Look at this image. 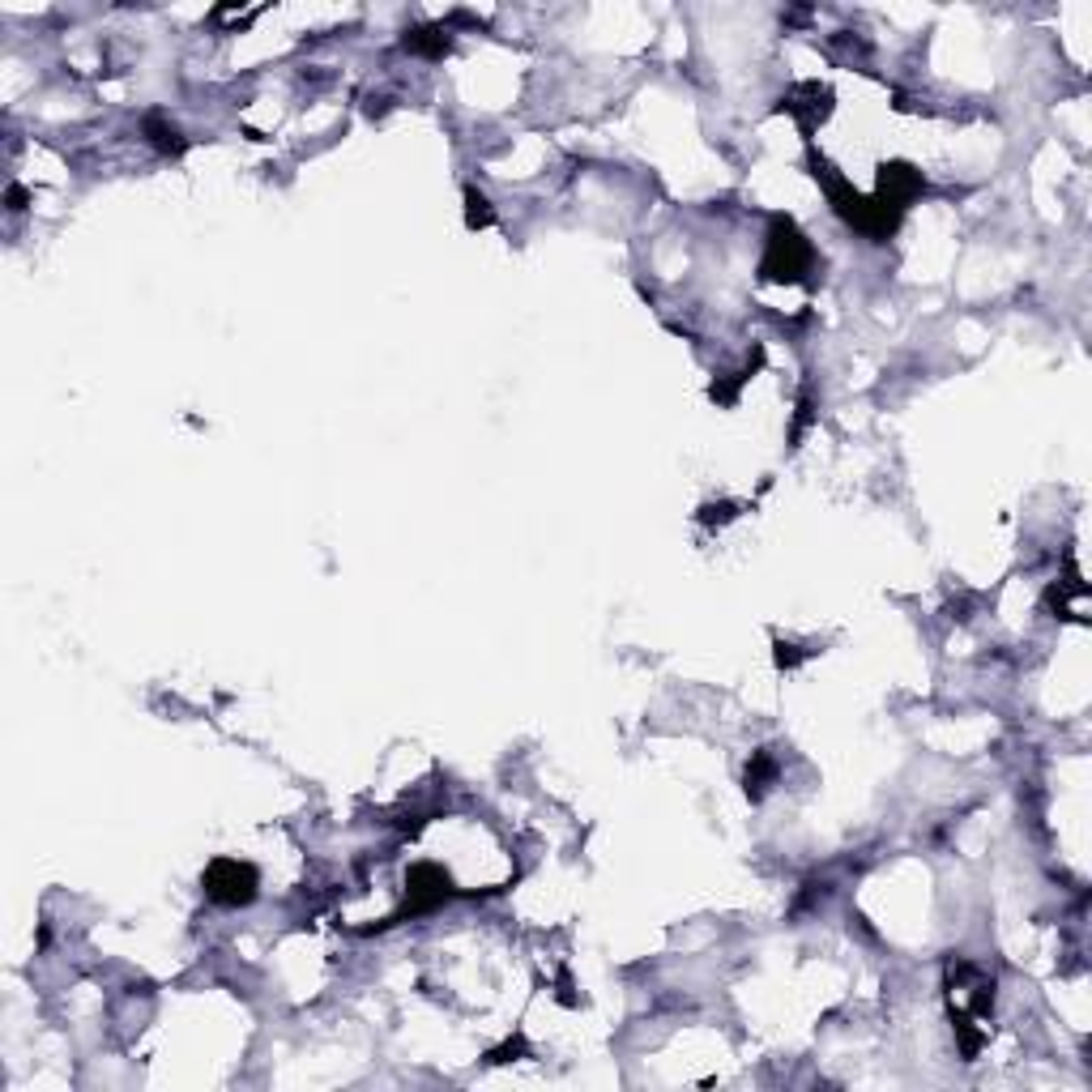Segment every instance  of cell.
I'll list each match as a JSON object with an SVG mask.
<instances>
[{
	"instance_id": "obj_1",
	"label": "cell",
	"mask_w": 1092,
	"mask_h": 1092,
	"mask_svg": "<svg viewBox=\"0 0 1092 1092\" xmlns=\"http://www.w3.org/2000/svg\"><path fill=\"white\" fill-rule=\"evenodd\" d=\"M815 175H819V180H824V188H828L832 210H837L854 231H862L866 239H888L896 227H901V214L888 210V205H879L875 197H862L858 188H849V180L832 175V167L815 163Z\"/></svg>"
},
{
	"instance_id": "obj_2",
	"label": "cell",
	"mask_w": 1092,
	"mask_h": 1092,
	"mask_svg": "<svg viewBox=\"0 0 1092 1092\" xmlns=\"http://www.w3.org/2000/svg\"><path fill=\"white\" fill-rule=\"evenodd\" d=\"M811 269H815V248H811V239L794 227V218L777 214L773 222H768L760 273H764L768 282H802Z\"/></svg>"
},
{
	"instance_id": "obj_3",
	"label": "cell",
	"mask_w": 1092,
	"mask_h": 1092,
	"mask_svg": "<svg viewBox=\"0 0 1092 1092\" xmlns=\"http://www.w3.org/2000/svg\"><path fill=\"white\" fill-rule=\"evenodd\" d=\"M201 888H205V896H210L214 905H222V909H239V905H252V901H256L261 875H256L252 862L214 858L210 866H205V875H201Z\"/></svg>"
},
{
	"instance_id": "obj_4",
	"label": "cell",
	"mask_w": 1092,
	"mask_h": 1092,
	"mask_svg": "<svg viewBox=\"0 0 1092 1092\" xmlns=\"http://www.w3.org/2000/svg\"><path fill=\"white\" fill-rule=\"evenodd\" d=\"M448 896H453V883H448L444 875V866L436 862H419V866H410V875H406V909L397 913L393 922H401L410 913H431V909H440Z\"/></svg>"
},
{
	"instance_id": "obj_5",
	"label": "cell",
	"mask_w": 1092,
	"mask_h": 1092,
	"mask_svg": "<svg viewBox=\"0 0 1092 1092\" xmlns=\"http://www.w3.org/2000/svg\"><path fill=\"white\" fill-rule=\"evenodd\" d=\"M922 188H926V180H922V171L913 167V163H888V167L879 171L875 201L888 205V210H896V214H905L909 201L922 197Z\"/></svg>"
},
{
	"instance_id": "obj_6",
	"label": "cell",
	"mask_w": 1092,
	"mask_h": 1092,
	"mask_svg": "<svg viewBox=\"0 0 1092 1092\" xmlns=\"http://www.w3.org/2000/svg\"><path fill=\"white\" fill-rule=\"evenodd\" d=\"M828 103H832V94H828L824 86L807 82V86H794L790 94H785V99H781V111H790V116H798L802 124L811 128L815 120L828 116Z\"/></svg>"
},
{
	"instance_id": "obj_7",
	"label": "cell",
	"mask_w": 1092,
	"mask_h": 1092,
	"mask_svg": "<svg viewBox=\"0 0 1092 1092\" xmlns=\"http://www.w3.org/2000/svg\"><path fill=\"white\" fill-rule=\"evenodd\" d=\"M448 30L444 26H414V30H406V39H401V47H406V52H414V56H431V60H440L444 52H448Z\"/></svg>"
},
{
	"instance_id": "obj_8",
	"label": "cell",
	"mask_w": 1092,
	"mask_h": 1092,
	"mask_svg": "<svg viewBox=\"0 0 1092 1092\" xmlns=\"http://www.w3.org/2000/svg\"><path fill=\"white\" fill-rule=\"evenodd\" d=\"M141 133L150 137V146L158 150V154H184V133L175 124H167L163 116H146V124H141Z\"/></svg>"
},
{
	"instance_id": "obj_9",
	"label": "cell",
	"mask_w": 1092,
	"mask_h": 1092,
	"mask_svg": "<svg viewBox=\"0 0 1092 1092\" xmlns=\"http://www.w3.org/2000/svg\"><path fill=\"white\" fill-rule=\"evenodd\" d=\"M743 781H747V794L760 798L768 785L777 781V756H773V751H756V756H751V764H747V777H743Z\"/></svg>"
},
{
	"instance_id": "obj_10",
	"label": "cell",
	"mask_w": 1092,
	"mask_h": 1092,
	"mask_svg": "<svg viewBox=\"0 0 1092 1092\" xmlns=\"http://www.w3.org/2000/svg\"><path fill=\"white\" fill-rule=\"evenodd\" d=\"M491 218H495L491 201L478 188H465V222H470V227H491Z\"/></svg>"
},
{
	"instance_id": "obj_11",
	"label": "cell",
	"mask_w": 1092,
	"mask_h": 1092,
	"mask_svg": "<svg viewBox=\"0 0 1092 1092\" xmlns=\"http://www.w3.org/2000/svg\"><path fill=\"white\" fill-rule=\"evenodd\" d=\"M802 662V653L794 645H777V666H798Z\"/></svg>"
},
{
	"instance_id": "obj_12",
	"label": "cell",
	"mask_w": 1092,
	"mask_h": 1092,
	"mask_svg": "<svg viewBox=\"0 0 1092 1092\" xmlns=\"http://www.w3.org/2000/svg\"><path fill=\"white\" fill-rule=\"evenodd\" d=\"M5 201H9V210H13V214H18V210H26V188H22V184H13Z\"/></svg>"
},
{
	"instance_id": "obj_13",
	"label": "cell",
	"mask_w": 1092,
	"mask_h": 1092,
	"mask_svg": "<svg viewBox=\"0 0 1092 1092\" xmlns=\"http://www.w3.org/2000/svg\"><path fill=\"white\" fill-rule=\"evenodd\" d=\"M730 517V504H721V508H704V521H726Z\"/></svg>"
}]
</instances>
